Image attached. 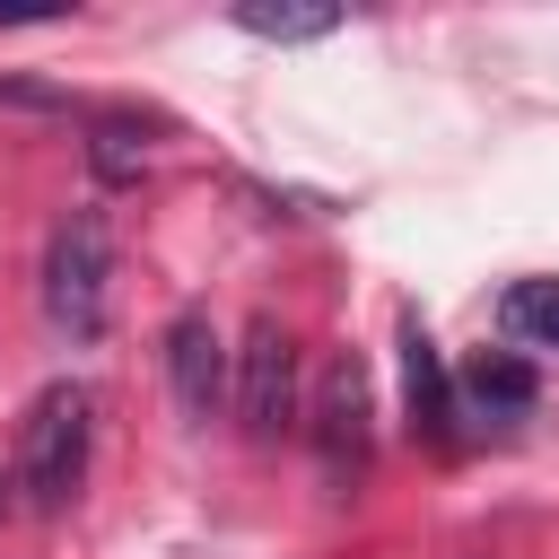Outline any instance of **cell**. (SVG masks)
Masks as SVG:
<instances>
[{"label": "cell", "instance_id": "obj_10", "mask_svg": "<svg viewBox=\"0 0 559 559\" xmlns=\"http://www.w3.org/2000/svg\"><path fill=\"white\" fill-rule=\"evenodd\" d=\"M498 314H507V332H515V341H533V349H559V280H515Z\"/></svg>", "mask_w": 559, "mask_h": 559}, {"label": "cell", "instance_id": "obj_3", "mask_svg": "<svg viewBox=\"0 0 559 559\" xmlns=\"http://www.w3.org/2000/svg\"><path fill=\"white\" fill-rule=\"evenodd\" d=\"M236 419L253 445L288 437L297 428V341L280 314H253L245 323V349H236Z\"/></svg>", "mask_w": 559, "mask_h": 559}, {"label": "cell", "instance_id": "obj_2", "mask_svg": "<svg viewBox=\"0 0 559 559\" xmlns=\"http://www.w3.org/2000/svg\"><path fill=\"white\" fill-rule=\"evenodd\" d=\"M105 297H114V236H105L96 210H70L52 227V245H44V314H52V332L96 341Z\"/></svg>", "mask_w": 559, "mask_h": 559}, {"label": "cell", "instance_id": "obj_8", "mask_svg": "<svg viewBox=\"0 0 559 559\" xmlns=\"http://www.w3.org/2000/svg\"><path fill=\"white\" fill-rule=\"evenodd\" d=\"M236 26H245V35H262V44H314V35H332V26H341V9H288V0H245V9H236Z\"/></svg>", "mask_w": 559, "mask_h": 559}, {"label": "cell", "instance_id": "obj_1", "mask_svg": "<svg viewBox=\"0 0 559 559\" xmlns=\"http://www.w3.org/2000/svg\"><path fill=\"white\" fill-rule=\"evenodd\" d=\"M87 437H96V402L87 384H44L26 428H17V489L35 515H61L87 480Z\"/></svg>", "mask_w": 559, "mask_h": 559}, {"label": "cell", "instance_id": "obj_9", "mask_svg": "<svg viewBox=\"0 0 559 559\" xmlns=\"http://www.w3.org/2000/svg\"><path fill=\"white\" fill-rule=\"evenodd\" d=\"M87 166H96L105 183H140V175H148V140H140V122L105 114V122L87 131Z\"/></svg>", "mask_w": 559, "mask_h": 559}, {"label": "cell", "instance_id": "obj_6", "mask_svg": "<svg viewBox=\"0 0 559 559\" xmlns=\"http://www.w3.org/2000/svg\"><path fill=\"white\" fill-rule=\"evenodd\" d=\"M533 402H542V384H533V367H524L515 349H480V358L454 376V419L515 428V419H533Z\"/></svg>", "mask_w": 559, "mask_h": 559}, {"label": "cell", "instance_id": "obj_4", "mask_svg": "<svg viewBox=\"0 0 559 559\" xmlns=\"http://www.w3.org/2000/svg\"><path fill=\"white\" fill-rule=\"evenodd\" d=\"M314 445H323V472L332 480H358L367 472V367L349 349L314 384Z\"/></svg>", "mask_w": 559, "mask_h": 559}, {"label": "cell", "instance_id": "obj_7", "mask_svg": "<svg viewBox=\"0 0 559 559\" xmlns=\"http://www.w3.org/2000/svg\"><path fill=\"white\" fill-rule=\"evenodd\" d=\"M402 393H411V428L428 445H454V376L437 367V341L419 323H402Z\"/></svg>", "mask_w": 559, "mask_h": 559}, {"label": "cell", "instance_id": "obj_5", "mask_svg": "<svg viewBox=\"0 0 559 559\" xmlns=\"http://www.w3.org/2000/svg\"><path fill=\"white\" fill-rule=\"evenodd\" d=\"M166 384H175V411L183 419H210L227 402V341H218V323L201 306L166 323Z\"/></svg>", "mask_w": 559, "mask_h": 559}]
</instances>
